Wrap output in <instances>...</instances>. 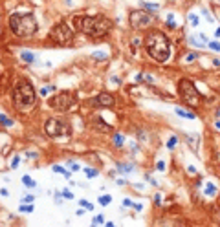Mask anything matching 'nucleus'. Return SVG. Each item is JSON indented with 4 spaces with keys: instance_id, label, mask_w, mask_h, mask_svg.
Listing matches in <instances>:
<instances>
[{
    "instance_id": "1",
    "label": "nucleus",
    "mask_w": 220,
    "mask_h": 227,
    "mask_svg": "<svg viewBox=\"0 0 220 227\" xmlns=\"http://www.w3.org/2000/svg\"><path fill=\"white\" fill-rule=\"evenodd\" d=\"M73 27L77 31L88 35V37L99 39V37H105L110 31L112 22L103 15H95V17H81V15H77V17H73Z\"/></svg>"
},
{
    "instance_id": "2",
    "label": "nucleus",
    "mask_w": 220,
    "mask_h": 227,
    "mask_svg": "<svg viewBox=\"0 0 220 227\" xmlns=\"http://www.w3.org/2000/svg\"><path fill=\"white\" fill-rule=\"evenodd\" d=\"M145 48H147V53L156 63H165L171 57V40L163 31H158V30L149 31L145 37Z\"/></svg>"
},
{
    "instance_id": "3",
    "label": "nucleus",
    "mask_w": 220,
    "mask_h": 227,
    "mask_svg": "<svg viewBox=\"0 0 220 227\" xmlns=\"http://www.w3.org/2000/svg\"><path fill=\"white\" fill-rule=\"evenodd\" d=\"M37 103V93L35 88L28 79H20L13 90V105L20 112H30Z\"/></svg>"
},
{
    "instance_id": "4",
    "label": "nucleus",
    "mask_w": 220,
    "mask_h": 227,
    "mask_svg": "<svg viewBox=\"0 0 220 227\" xmlns=\"http://www.w3.org/2000/svg\"><path fill=\"white\" fill-rule=\"evenodd\" d=\"M9 27L17 37L28 39L37 33L39 24L31 13H15V15L9 17Z\"/></svg>"
},
{
    "instance_id": "5",
    "label": "nucleus",
    "mask_w": 220,
    "mask_h": 227,
    "mask_svg": "<svg viewBox=\"0 0 220 227\" xmlns=\"http://www.w3.org/2000/svg\"><path fill=\"white\" fill-rule=\"evenodd\" d=\"M178 93H180L182 101L185 103V105H189V106H198L202 103L200 92L196 90V86L192 84L189 79H182L180 82H178Z\"/></svg>"
},
{
    "instance_id": "6",
    "label": "nucleus",
    "mask_w": 220,
    "mask_h": 227,
    "mask_svg": "<svg viewBox=\"0 0 220 227\" xmlns=\"http://www.w3.org/2000/svg\"><path fill=\"white\" fill-rule=\"evenodd\" d=\"M75 103H77V97L72 92H59L57 95H53L48 101V105L53 110H57V112H68V110H72L75 106Z\"/></svg>"
},
{
    "instance_id": "7",
    "label": "nucleus",
    "mask_w": 220,
    "mask_h": 227,
    "mask_svg": "<svg viewBox=\"0 0 220 227\" xmlns=\"http://www.w3.org/2000/svg\"><path fill=\"white\" fill-rule=\"evenodd\" d=\"M50 39L53 40L55 44H59V46H66V44H70L73 40V31H72V27L68 26L66 22H59V24H55L51 27Z\"/></svg>"
},
{
    "instance_id": "8",
    "label": "nucleus",
    "mask_w": 220,
    "mask_h": 227,
    "mask_svg": "<svg viewBox=\"0 0 220 227\" xmlns=\"http://www.w3.org/2000/svg\"><path fill=\"white\" fill-rule=\"evenodd\" d=\"M44 130L50 137H61V136H70L72 134V128L68 123L64 121H59V119H48Z\"/></svg>"
},
{
    "instance_id": "9",
    "label": "nucleus",
    "mask_w": 220,
    "mask_h": 227,
    "mask_svg": "<svg viewBox=\"0 0 220 227\" xmlns=\"http://www.w3.org/2000/svg\"><path fill=\"white\" fill-rule=\"evenodd\" d=\"M152 15L147 13L145 9H140V11H132L130 13V26L134 30H147V27L152 26Z\"/></svg>"
},
{
    "instance_id": "10",
    "label": "nucleus",
    "mask_w": 220,
    "mask_h": 227,
    "mask_svg": "<svg viewBox=\"0 0 220 227\" xmlns=\"http://www.w3.org/2000/svg\"><path fill=\"white\" fill-rule=\"evenodd\" d=\"M95 105L99 106H114V97L110 93H99L95 99Z\"/></svg>"
},
{
    "instance_id": "11",
    "label": "nucleus",
    "mask_w": 220,
    "mask_h": 227,
    "mask_svg": "<svg viewBox=\"0 0 220 227\" xmlns=\"http://www.w3.org/2000/svg\"><path fill=\"white\" fill-rule=\"evenodd\" d=\"M174 112H176V115L185 117V119H195V117H196L192 112H187V110H183V108H174Z\"/></svg>"
},
{
    "instance_id": "12",
    "label": "nucleus",
    "mask_w": 220,
    "mask_h": 227,
    "mask_svg": "<svg viewBox=\"0 0 220 227\" xmlns=\"http://www.w3.org/2000/svg\"><path fill=\"white\" fill-rule=\"evenodd\" d=\"M140 6L145 11H150V13H156L158 9H160V6H158V4H150V2H140Z\"/></svg>"
},
{
    "instance_id": "13",
    "label": "nucleus",
    "mask_w": 220,
    "mask_h": 227,
    "mask_svg": "<svg viewBox=\"0 0 220 227\" xmlns=\"http://www.w3.org/2000/svg\"><path fill=\"white\" fill-rule=\"evenodd\" d=\"M53 172H57V174H63L64 178H70L72 176V172H70V170H66V169H63V167H61V165H53Z\"/></svg>"
},
{
    "instance_id": "14",
    "label": "nucleus",
    "mask_w": 220,
    "mask_h": 227,
    "mask_svg": "<svg viewBox=\"0 0 220 227\" xmlns=\"http://www.w3.org/2000/svg\"><path fill=\"white\" fill-rule=\"evenodd\" d=\"M20 57H22V60H26V63H30V64L37 60V57L33 53H30V51H22V53H20Z\"/></svg>"
},
{
    "instance_id": "15",
    "label": "nucleus",
    "mask_w": 220,
    "mask_h": 227,
    "mask_svg": "<svg viewBox=\"0 0 220 227\" xmlns=\"http://www.w3.org/2000/svg\"><path fill=\"white\" fill-rule=\"evenodd\" d=\"M189 42H191L192 46H198V48H204V46H205V40H204L202 37H200V39H196V37H192V35H191V37H189Z\"/></svg>"
},
{
    "instance_id": "16",
    "label": "nucleus",
    "mask_w": 220,
    "mask_h": 227,
    "mask_svg": "<svg viewBox=\"0 0 220 227\" xmlns=\"http://www.w3.org/2000/svg\"><path fill=\"white\" fill-rule=\"evenodd\" d=\"M185 139H187V141H189V143H191V145L195 147V148H196L198 145H200V139H198V136H196V134H191V136H187V137H185Z\"/></svg>"
},
{
    "instance_id": "17",
    "label": "nucleus",
    "mask_w": 220,
    "mask_h": 227,
    "mask_svg": "<svg viewBox=\"0 0 220 227\" xmlns=\"http://www.w3.org/2000/svg\"><path fill=\"white\" fill-rule=\"evenodd\" d=\"M0 125L2 127H13V119H9L8 115H4V114H0Z\"/></svg>"
},
{
    "instance_id": "18",
    "label": "nucleus",
    "mask_w": 220,
    "mask_h": 227,
    "mask_svg": "<svg viewBox=\"0 0 220 227\" xmlns=\"http://www.w3.org/2000/svg\"><path fill=\"white\" fill-rule=\"evenodd\" d=\"M216 194V187L213 183H207L205 185V196H215Z\"/></svg>"
},
{
    "instance_id": "19",
    "label": "nucleus",
    "mask_w": 220,
    "mask_h": 227,
    "mask_svg": "<svg viewBox=\"0 0 220 227\" xmlns=\"http://www.w3.org/2000/svg\"><path fill=\"white\" fill-rule=\"evenodd\" d=\"M22 183L26 185V187H30V189H33V187H37V183L31 180L30 176H22Z\"/></svg>"
},
{
    "instance_id": "20",
    "label": "nucleus",
    "mask_w": 220,
    "mask_h": 227,
    "mask_svg": "<svg viewBox=\"0 0 220 227\" xmlns=\"http://www.w3.org/2000/svg\"><path fill=\"white\" fill-rule=\"evenodd\" d=\"M18 211H20V212H33V205H31V203H20Z\"/></svg>"
},
{
    "instance_id": "21",
    "label": "nucleus",
    "mask_w": 220,
    "mask_h": 227,
    "mask_svg": "<svg viewBox=\"0 0 220 227\" xmlns=\"http://www.w3.org/2000/svg\"><path fill=\"white\" fill-rule=\"evenodd\" d=\"M110 202H112V196H108V194H103V196L99 198V203H101V205H108Z\"/></svg>"
},
{
    "instance_id": "22",
    "label": "nucleus",
    "mask_w": 220,
    "mask_h": 227,
    "mask_svg": "<svg viewBox=\"0 0 220 227\" xmlns=\"http://www.w3.org/2000/svg\"><path fill=\"white\" fill-rule=\"evenodd\" d=\"M123 143H125V141H123V136L116 134V136H114V145H116V147H123Z\"/></svg>"
},
{
    "instance_id": "23",
    "label": "nucleus",
    "mask_w": 220,
    "mask_h": 227,
    "mask_svg": "<svg viewBox=\"0 0 220 227\" xmlns=\"http://www.w3.org/2000/svg\"><path fill=\"white\" fill-rule=\"evenodd\" d=\"M55 88L53 86H44L42 90H40V95H42V97H48V95H50V92H53Z\"/></svg>"
},
{
    "instance_id": "24",
    "label": "nucleus",
    "mask_w": 220,
    "mask_h": 227,
    "mask_svg": "<svg viewBox=\"0 0 220 227\" xmlns=\"http://www.w3.org/2000/svg\"><path fill=\"white\" fill-rule=\"evenodd\" d=\"M61 196H63L64 200H73V198H75L72 192H70V190H66V189H64V190H61Z\"/></svg>"
},
{
    "instance_id": "25",
    "label": "nucleus",
    "mask_w": 220,
    "mask_h": 227,
    "mask_svg": "<svg viewBox=\"0 0 220 227\" xmlns=\"http://www.w3.org/2000/svg\"><path fill=\"white\" fill-rule=\"evenodd\" d=\"M92 57H94V59H97V60H105V59H106V53H99V51H94V53H92Z\"/></svg>"
},
{
    "instance_id": "26",
    "label": "nucleus",
    "mask_w": 220,
    "mask_h": 227,
    "mask_svg": "<svg viewBox=\"0 0 220 227\" xmlns=\"http://www.w3.org/2000/svg\"><path fill=\"white\" fill-rule=\"evenodd\" d=\"M176 143H178V137H174V136H173V137H171V139L167 141V148H174V147H176Z\"/></svg>"
},
{
    "instance_id": "27",
    "label": "nucleus",
    "mask_w": 220,
    "mask_h": 227,
    "mask_svg": "<svg viewBox=\"0 0 220 227\" xmlns=\"http://www.w3.org/2000/svg\"><path fill=\"white\" fill-rule=\"evenodd\" d=\"M85 174H86L88 178H95L99 172H97V170H94V169H85Z\"/></svg>"
},
{
    "instance_id": "28",
    "label": "nucleus",
    "mask_w": 220,
    "mask_h": 227,
    "mask_svg": "<svg viewBox=\"0 0 220 227\" xmlns=\"http://www.w3.org/2000/svg\"><path fill=\"white\" fill-rule=\"evenodd\" d=\"M95 123H97V127H99L101 130H110V127H108V125H103L105 121H103L101 117H97V119H95Z\"/></svg>"
},
{
    "instance_id": "29",
    "label": "nucleus",
    "mask_w": 220,
    "mask_h": 227,
    "mask_svg": "<svg viewBox=\"0 0 220 227\" xmlns=\"http://www.w3.org/2000/svg\"><path fill=\"white\" fill-rule=\"evenodd\" d=\"M189 20H191V24H192V26H198V22H200V18H198L195 13H191V15H189Z\"/></svg>"
},
{
    "instance_id": "30",
    "label": "nucleus",
    "mask_w": 220,
    "mask_h": 227,
    "mask_svg": "<svg viewBox=\"0 0 220 227\" xmlns=\"http://www.w3.org/2000/svg\"><path fill=\"white\" fill-rule=\"evenodd\" d=\"M33 200H35V196H33V194H26V196L22 198V203H31Z\"/></svg>"
},
{
    "instance_id": "31",
    "label": "nucleus",
    "mask_w": 220,
    "mask_h": 227,
    "mask_svg": "<svg viewBox=\"0 0 220 227\" xmlns=\"http://www.w3.org/2000/svg\"><path fill=\"white\" fill-rule=\"evenodd\" d=\"M119 170H121V172H132V167H130V165H119Z\"/></svg>"
},
{
    "instance_id": "32",
    "label": "nucleus",
    "mask_w": 220,
    "mask_h": 227,
    "mask_svg": "<svg viewBox=\"0 0 220 227\" xmlns=\"http://www.w3.org/2000/svg\"><path fill=\"white\" fill-rule=\"evenodd\" d=\"M209 48L213 51H220V42H209Z\"/></svg>"
},
{
    "instance_id": "33",
    "label": "nucleus",
    "mask_w": 220,
    "mask_h": 227,
    "mask_svg": "<svg viewBox=\"0 0 220 227\" xmlns=\"http://www.w3.org/2000/svg\"><path fill=\"white\" fill-rule=\"evenodd\" d=\"M79 205H81V207H86L88 211H92V209H94V207H92V203H88V202H85V200H81V202H79Z\"/></svg>"
},
{
    "instance_id": "34",
    "label": "nucleus",
    "mask_w": 220,
    "mask_h": 227,
    "mask_svg": "<svg viewBox=\"0 0 220 227\" xmlns=\"http://www.w3.org/2000/svg\"><path fill=\"white\" fill-rule=\"evenodd\" d=\"M92 223H94V225H95V223H105V218H103V216H94Z\"/></svg>"
},
{
    "instance_id": "35",
    "label": "nucleus",
    "mask_w": 220,
    "mask_h": 227,
    "mask_svg": "<svg viewBox=\"0 0 220 227\" xmlns=\"http://www.w3.org/2000/svg\"><path fill=\"white\" fill-rule=\"evenodd\" d=\"M18 161H20V157H18V156L13 157V161H11V169H17V167H18Z\"/></svg>"
},
{
    "instance_id": "36",
    "label": "nucleus",
    "mask_w": 220,
    "mask_h": 227,
    "mask_svg": "<svg viewBox=\"0 0 220 227\" xmlns=\"http://www.w3.org/2000/svg\"><path fill=\"white\" fill-rule=\"evenodd\" d=\"M196 57H198V53H189L187 57H185V60H187V63H191V60H195Z\"/></svg>"
},
{
    "instance_id": "37",
    "label": "nucleus",
    "mask_w": 220,
    "mask_h": 227,
    "mask_svg": "<svg viewBox=\"0 0 220 227\" xmlns=\"http://www.w3.org/2000/svg\"><path fill=\"white\" fill-rule=\"evenodd\" d=\"M156 169H158V170H165V163H163V161H158V163H156Z\"/></svg>"
},
{
    "instance_id": "38",
    "label": "nucleus",
    "mask_w": 220,
    "mask_h": 227,
    "mask_svg": "<svg viewBox=\"0 0 220 227\" xmlns=\"http://www.w3.org/2000/svg\"><path fill=\"white\" fill-rule=\"evenodd\" d=\"M68 165H70V167H72V170H79V169H81L79 165H75L73 161H68Z\"/></svg>"
},
{
    "instance_id": "39",
    "label": "nucleus",
    "mask_w": 220,
    "mask_h": 227,
    "mask_svg": "<svg viewBox=\"0 0 220 227\" xmlns=\"http://www.w3.org/2000/svg\"><path fill=\"white\" fill-rule=\"evenodd\" d=\"M132 202H130V200H123V207H132Z\"/></svg>"
},
{
    "instance_id": "40",
    "label": "nucleus",
    "mask_w": 220,
    "mask_h": 227,
    "mask_svg": "<svg viewBox=\"0 0 220 227\" xmlns=\"http://www.w3.org/2000/svg\"><path fill=\"white\" fill-rule=\"evenodd\" d=\"M187 172H189V174H195V172H196V169L192 167V165H189V167H187Z\"/></svg>"
},
{
    "instance_id": "41",
    "label": "nucleus",
    "mask_w": 220,
    "mask_h": 227,
    "mask_svg": "<svg viewBox=\"0 0 220 227\" xmlns=\"http://www.w3.org/2000/svg\"><path fill=\"white\" fill-rule=\"evenodd\" d=\"M132 207H134L136 211H141V209H143V205H141V203H134V205H132Z\"/></svg>"
},
{
    "instance_id": "42",
    "label": "nucleus",
    "mask_w": 220,
    "mask_h": 227,
    "mask_svg": "<svg viewBox=\"0 0 220 227\" xmlns=\"http://www.w3.org/2000/svg\"><path fill=\"white\" fill-rule=\"evenodd\" d=\"M140 44H141V40H138V39H134V40H132V46H134V48H138Z\"/></svg>"
},
{
    "instance_id": "43",
    "label": "nucleus",
    "mask_w": 220,
    "mask_h": 227,
    "mask_svg": "<svg viewBox=\"0 0 220 227\" xmlns=\"http://www.w3.org/2000/svg\"><path fill=\"white\" fill-rule=\"evenodd\" d=\"M213 66H216V68H220V59H213Z\"/></svg>"
},
{
    "instance_id": "44",
    "label": "nucleus",
    "mask_w": 220,
    "mask_h": 227,
    "mask_svg": "<svg viewBox=\"0 0 220 227\" xmlns=\"http://www.w3.org/2000/svg\"><path fill=\"white\" fill-rule=\"evenodd\" d=\"M0 194H2V196H9V192H8V189H0Z\"/></svg>"
},
{
    "instance_id": "45",
    "label": "nucleus",
    "mask_w": 220,
    "mask_h": 227,
    "mask_svg": "<svg viewBox=\"0 0 220 227\" xmlns=\"http://www.w3.org/2000/svg\"><path fill=\"white\" fill-rule=\"evenodd\" d=\"M154 202H156V205H160V203H161V198H160V194H156V200H154Z\"/></svg>"
},
{
    "instance_id": "46",
    "label": "nucleus",
    "mask_w": 220,
    "mask_h": 227,
    "mask_svg": "<svg viewBox=\"0 0 220 227\" xmlns=\"http://www.w3.org/2000/svg\"><path fill=\"white\" fill-rule=\"evenodd\" d=\"M215 127H216V128L220 130V121H216V123H215Z\"/></svg>"
},
{
    "instance_id": "47",
    "label": "nucleus",
    "mask_w": 220,
    "mask_h": 227,
    "mask_svg": "<svg viewBox=\"0 0 220 227\" xmlns=\"http://www.w3.org/2000/svg\"><path fill=\"white\" fill-rule=\"evenodd\" d=\"M215 35H216V37H220V27H218V30H216V33H215Z\"/></svg>"
}]
</instances>
